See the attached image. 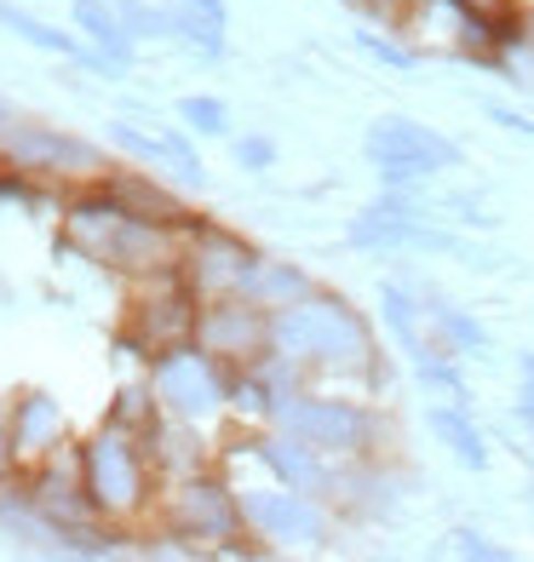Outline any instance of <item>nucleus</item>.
<instances>
[{"mask_svg": "<svg viewBox=\"0 0 534 562\" xmlns=\"http://www.w3.org/2000/svg\"><path fill=\"white\" fill-rule=\"evenodd\" d=\"M270 350L288 356L304 379H379V339L368 316L327 288L270 311Z\"/></svg>", "mask_w": 534, "mask_h": 562, "instance_id": "1", "label": "nucleus"}, {"mask_svg": "<svg viewBox=\"0 0 534 562\" xmlns=\"http://www.w3.org/2000/svg\"><path fill=\"white\" fill-rule=\"evenodd\" d=\"M81 482H87V499L104 522H138L156 505L162 476L144 453V437L104 419V430H92L81 442Z\"/></svg>", "mask_w": 534, "mask_h": 562, "instance_id": "2", "label": "nucleus"}, {"mask_svg": "<svg viewBox=\"0 0 534 562\" xmlns=\"http://www.w3.org/2000/svg\"><path fill=\"white\" fill-rule=\"evenodd\" d=\"M276 430L322 448L327 459H374L379 437H386V419H379L374 402L356 396H322V391H288L282 407H276Z\"/></svg>", "mask_w": 534, "mask_h": 562, "instance_id": "3", "label": "nucleus"}, {"mask_svg": "<svg viewBox=\"0 0 534 562\" xmlns=\"http://www.w3.org/2000/svg\"><path fill=\"white\" fill-rule=\"evenodd\" d=\"M162 522L173 540H190V551H259V546H236V540H253L247 517H242V494L213 471L167 482Z\"/></svg>", "mask_w": 534, "mask_h": 562, "instance_id": "4", "label": "nucleus"}, {"mask_svg": "<svg viewBox=\"0 0 534 562\" xmlns=\"http://www.w3.org/2000/svg\"><path fill=\"white\" fill-rule=\"evenodd\" d=\"M196 316H201V299L185 281V270L138 276L133 281V304H126V345L156 362L162 350L196 339Z\"/></svg>", "mask_w": 534, "mask_h": 562, "instance_id": "5", "label": "nucleus"}, {"mask_svg": "<svg viewBox=\"0 0 534 562\" xmlns=\"http://www.w3.org/2000/svg\"><path fill=\"white\" fill-rule=\"evenodd\" d=\"M231 368L219 362V356H208L196 339L190 345H173V350H162L156 362H149V391H156V402H162V414H173V419H213V414H224L231 407Z\"/></svg>", "mask_w": 534, "mask_h": 562, "instance_id": "6", "label": "nucleus"}, {"mask_svg": "<svg viewBox=\"0 0 534 562\" xmlns=\"http://www.w3.org/2000/svg\"><path fill=\"white\" fill-rule=\"evenodd\" d=\"M363 149H368V167L386 178V184H397V190H414V184H425L431 172L460 167V144L431 133V126L414 121V115H379L368 126Z\"/></svg>", "mask_w": 534, "mask_h": 562, "instance_id": "7", "label": "nucleus"}, {"mask_svg": "<svg viewBox=\"0 0 534 562\" xmlns=\"http://www.w3.org/2000/svg\"><path fill=\"white\" fill-rule=\"evenodd\" d=\"M247 533L265 540V551H316L327 546V505L288 488V482H265V488H236Z\"/></svg>", "mask_w": 534, "mask_h": 562, "instance_id": "8", "label": "nucleus"}, {"mask_svg": "<svg viewBox=\"0 0 534 562\" xmlns=\"http://www.w3.org/2000/svg\"><path fill=\"white\" fill-rule=\"evenodd\" d=\"M265 252L259 247H247L236 229H224V224H190L185 229V281L196 288V299L208 304V299H231V293H247V276L253 265H259Z\"/></svg>", "mask_w": 534, "mask_h": 562, "instance_id": "9", "label": "nucleus"}, {"mask_svg": "<svg viewBox=\"0 0 534 562\" xmlns=\"http://www.w3.org/2000/svg\"><path fill=\"white\" fill-rule=\"evenodd\" d=\"M196 345L219 356L231 373L265 362L270 350V311L265 304H253L247 293H231V299H208L196 316Z\"/></svg>", "mask_w": 534, "mask_h": 562, "instance_id": "10", "label": "nucleus"}, {"mask_svg": "<svg viewBox=\"0 0 534 562\" xmlns=\"http://www.w3.org/2000/svg\"><path fill=\"white\" fill-rule=\"evenodd\" d=\"M0 156L30 178H104V156L58 126H7L0 133Z\"/></svg>", "mask_w": 534, "mask_h": 562, "instance_id": "11", "label": "nucleus"}, {"mask_svg": "<svg viewBox=\"0 0 534 562\" xmlns=\"http://www.w3.org/2000/svg\"><path fill=\"white\" fill-rule=\"evenodd\" d=\"M351 247H368V252H397V247H425V252H454L448 236L420 224V207L409 190L386 184V195L368 201L363 213L351 218Z\"/></svg>", "mask_w": 534, "mask_h": 562, "instance_id": "12", "label": "nucleus"}, {"mask_svg": "<svg viewBox=\"0 0 534 562\" xmlns=\"http://www.w3.org/2000/svg\"><path fill=\"white\" fill-rule=\"evenodd\" d=\"M253 453H259L265 471H270L276 482H288V488L311 494V499H322V505L340 499L345 465H334L322 448H311V442H299V437H288V430L270 425V430H259V437H253Z\"/></svg>", "mask_w": 534, "mask_h": 562, "instance_id": "13", "label": "nucleus"}, {"mask_svg": "<svg viewBox=\"0 0 534 562\" xmlns=\"http://www.w3.org/2000/svg\"><path fill=\"white\" fill-rule=\"evenodd\" d=\"M126 218H133V213H126L121 201H115L104 184H98V190H87V195L69 201V213H64V247H75L81 259H92V265L110 270Z\"/></svg>", "mask_w": 534, "mask_h": 562, "instance_id": "14", "label": "nucleus"}, {"mask_svg": "<svg viewBox=\"0 0 534 562\" xmlns=\"http://www.w3.org/2000/svg\"><path fill=\"white\" fill-rule=\"evenodd\" d=\"M7 442H12V459L18 471L53 459L58 448H69V425H64V407L46 396V391H23L12 402V419H7Z\"/></svg>", "mask_w": 534, "mask_h": 562, "instance_id": "15", "label": "nucleus"}, {"mask_svg": "<svg viewBox=\"0 0 534 562\" xmlns=\"http://www.w3.org/2000/svg\"><path fill=\"white\" fill-rule=\"evenodd\" d=\"M144 453H149V465H156L162 482H185V476H196V471H213V448L201 442L196 419L162 414L156 425L144 430Z\"/></svg>", "mask_w": 534, "mask_h": 562, "instance_id": "16", "label": "nucleus"}, {"mask_svg": "<svg viewBox=\"0 0 534 562\" xmlns=\"http://www.w3.org/2000/svg\"><path fill=\"white\" fill-rule=\"evenodd\" d=\"M110 138L126 149V156H138V161H149V167H167L178 184H190V190L208 178V172H201V156L190 149L185 133H156V138H149V133H138V126H121V121H115Z\"/></svg>", "mask_w": 534, "mask_h": 562, "instance_id": "17", "label": "nucleus"}, {"mask_svg": "<svg viewBox=\"0 0 534 562\" xmlns=\"http://www.w3.org/2000/svg\"><path fill=\"white\" fill-rule=\"evenodd\" d=\"M98 184H104L133 218H149V224H196L185 201H178L167 184H156L149 172H104Z\"/></svg>", "mask_w": 534, "mask_h": 562, "instance_id": "18", "label": "nucleus"}, {"mask_svg": "<svg viewBox=\"0 0 534 562\" xmlns=\"http://www.w3.org/2000/svg\"><path fill=\"white\" fill-rule=\"evenodd\" d=\"M425 419L466 471H489V437L471 419V402H425Z\"/></svg>", "mask_w": 534, "mask_h": 562, "instance_id": "19", "label": "nucleus"}, {"mask_svg": "<svg viewBox=\"0 0 534 562\" xmlns=\"http://www.w3.org/2000/svg\"><path fill=\"white\" fill-rule=\"evenodd\" d=\"M0 30H12L18 41H30V46H41V53H58V58H75V64H92V69H115L104 53H92L87 41H75V35H64V30H53V23H41V18H30V12H18V7H7L0 0Z\"/></svg>", "mask_w": 534, "mask_h": 562, "instance_id": "20", "label": "nucleus"}, {"mask_svg": "<svg viewBox=\"0 0 534 562\" xmlns=\"http://www.w3.org/2000/svg\"><path fill=\"white\" fill-rule=\"evenodd\" d=\"M75 30H81L98 53H104L115 69L133 64V30L121 23L115 0H75Z\"/></svg>", "mask_w": 534, "mask_h": 562, "instance_id": "21", "label": "nucleus"}, {"mask_svg": "<svg viewBox=\"0 0 534 562\" xmlns=\"http://www.w3.org/2000/svg\"><path fill=\"white\" fill-rule=\"evenodd\" d=\"M311 293H316V281L304 276L299 265H288V259H259L253 276H247V299L265 304V311H282V304H299Z\"/></svg>", "mask_w": 534, "mask_h": 562, "instance_id": "22", "label": "nucleus"}, {"mask_svg": "<svg viewBox=\"0 0 534 562\" xmlns=\"http://www.w3.org/2000/svg\"><path fill=\"white\" fill-rule=\"evenodd\" d=\"M420 304H425V316H431V327H437V339L454 350V356H477V350H489V327H482L471 311H460V304H448L443 293H420Z\"/></svg>", "mask_w": 534, "mask_h": 562, "instance_id": "23", "label": "nucleus"}, {"mask_svg": "<svg viewBox=\"0 0 534 562\" xmlns=\"http://www.w3.org/2000/svg\"><path fill=\"white\" fill-rule=\"evenodd\" d=\"M167 18H173V35H185L196 53L208 58L224 53V0H173Z\"/></svg>", "mask_w": 534, "mask_h": 562, "instance_id": "24", "label": "nucleus"}, {"mask_svg": "<svg viewBox=\"0 0 534 562\" xmlns=\"http://www.w3.org/2000/svg\"><path fill=\"white\" fill-rule=\"evenodd\" d=\"M156 419H162V402H156V391H149V385H126V391L115 396V407H110V425L133 430V437H144Z\"/></svg>", "mask_w": 534, "mask_h": 562, "instance_id": "25", "label": "nucleus"}, {"mask_svg": "<svg viewBox=\"0 0 534 562\" xmlns=\"http://www.w3.org/2000/svg\"><path fill=\"white\" fill-rule=\"evenodd\" d=\"M178 121L196 126V133H208V138L231 133V110H224L219 98H185V104H178Z\"/></svg>", "mask_w": 534, "mask_h": 562, "instance_id": "26", "label": "nucleus"}, {"mask_svg": "<svg viewBox=\"0 0 534 562\" xmlns=\"http://www.w3.org/2000/svg\"><path fill=\"white\" fill-rule=\"evenodd\" d=\"M115 12H121L126 30H133V41L173 35V18H167V12H156V7H144V0H115Z\"/></svg>", "mask_w": 534, "mask_h": 562, "instance_id": "27", "label": "nucleus"}, {"mask_svg": "<svg viewBox=\"0 0 534 562\" xmlns=\"http://www.w3.org/2000/svg\"><path fill=\"white\" fill-rule=\"evenodd\" d=\"M356 46H363L368 58H379L386 69H414V64H420V46H409V41H379V35H356Z\"/></svg>", "mask_w": 534, "mask_h": 562, "instance_id": "28", "label": "nucleus"}, {"mask_svg": "<svg viewBox=\"0 0 534 562\" xmlns=\"http://www.w3.org/2000/svg\"><path fill=\"white\" fill-rule=\"evenodd\" d=\"M448 551H454V557H471V562H505V557H512L505 546L482 540L477 528H454V533H448Z\"/></svg>", "mask_w": 534, "mask_h": 562, "instance_id": "29", "label": "nucleus"}, {"mask_svg": "<svg viewBox=\"0 0 534 562\" xmlns=\"http://www.w3.org/2000/svg\"><path fill=\"white\" fill-rule=\"evenodd\" d=\"M236 167H242V172H270V167H276V144L259 138V133L236 138Z\"/></svg>", "mask_w": 534, "mask_h": 562, "instance_id": "30", "label": "nucleus"}, {"mask_svg": "<svg viewBox=\"0 0 534 562\" xmlns=\"http://www.w3.org/2000/svg\"><path fill=\"white\" fill-rule=\"evenodd\" d=\"M518 414L534 419V356H518Z\"/></svg>", "mask_w": 534, "mask_h": 562, "instance_id": "31", "label": "nucleus"}, {"mask_svg": "<svg viewBox=\"0 0 534 562\" xmlns=\"http://www.w3.org/2000/svg\"><path fill=\"white\" fill-rule=\"evenodd\" d=\"M489 121H500L505 133H518V138H534V121L518 115V110H505V104H489Z\"/></svg>", "mask_w": 534, "mask_h": 562, "instance_id": "32", "label": "nucleus"}, {"mask_svg": "<svg viewBox=\"0 0 534 562\" xmlns=\"http://www.w3.org/2000/svg\"><path fill=\"white\" fill-rule=\"evenodd\" d=\"M18 471V459H12V442H7V430H0V476Z\"/></svg>", "mask_w": 534, "mask_h": 562, "instance_id": "33", "label": "nucleus"}, {"mask_svg": "<svg viewBox=\"0 0 534 562\" xmlns=\"http://www.w3.org/2000/svg\"><path fill=\"white\" fill-rule=\"evenodd\" d=\"M477 7H489V12H505V7H512V0H477Z\"/></svg>", "mask_w": 534, "mask_h": 562, "instance_id": "34", "label": "nucleus"}, {"mask_svg": "<svg viewBox=\"0 0 534 562\" xmlns=\"http://www.w3.org/2000/svg\"><path fill=\"white\" fill-rule=\"evenodd\" d=\"M7 126H12V110H7V104H0V133H7Z\"/></svg>", "mask_w": 534, "mask_h": 562, "instance_id": "35", "label": "nucleus"}]
</instances>
